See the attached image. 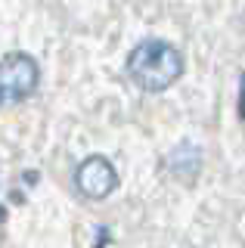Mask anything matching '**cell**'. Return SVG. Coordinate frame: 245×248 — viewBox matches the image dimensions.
Returning <instances> with one entry per match:
<instances>
[{
	"label": "cell",
	"instance_id": "obj_1",
	"mask_svg": "<svg viewBox=\"0 0 245 248\" xmlns=\"http://www.w3.org/2000/svg\"><path fill=\"white\" fill-rule=\"evenodd\" d=\"M127 75L134 84L146 93H162L183 75V56L174 44L168 41H143L137 44L127 56Z\"/></svg>",
	"mask_w": 245,
	"mask_h": 248
},
{
	"label": "cell",
	"instance_id": "obj_2",
	"mask_svg": "<svg viewBox=\"0 0 245 248\" xmlns=\"http://www.w3.org/2000/svg\"><path fill=\"white\" fill-rule=\"evenodd\" d=\"M37 81H41V68H37L34 56L28 53H10L0 59V84L10 99H25L31 96Z\"/></svg>",
	"mask_w": 245,
	"mask_h": 248
},
{
	"label": "cell",
	"instance_id": "obj_3",
	"mask_svg": "<svg viewBox=\"0 0 245 248\" xmlns=\"http://www.w3.org/2000/svg\"><path fill=\"white\" fill-rule=\"evenodd\" d=\"M75 183L87 199H106L118 186V170L112 168V161L106 155H90L75 170Z\"/></svg>",
	"mask_w": 245,
	"mask_h": 248
},
{
	"label": "cell",
	"instance_id": "obj_4",
	"mask_svg": "<svg viewBox=\"0 0 245 248\" xmlns=\"http://www.w3.org/2000/svg\"><path fill=\"white\" fill-rule=\"evenodd\" d=\"M239 118L245 121V75H242V90H239Z\"/></svg>",
	"mask_w": 245,
	"mask_h": 248
},
{
	"label": "cell",
	"instance_id": "obj_5",
	"mask_svg": "<svg viewBox=\"0 0 245 248\" xmlns=\"http://www.w3.org/2000/svg\"><path fill=\"white\" fill-rule=\"evenodd\" d=\"M3 220H6V208H0V227H3Z\"/></svg>",
	"mask_w": 245,
	"mask_h": 248
},
{
	"label": "cell",
	"instance_id": "obj_6",
	"mask_svg": "<svg viewBox=\"0 0 245 248\" xmlns=\"http://www.w3.org/2000/svg\"><path fill=\"white\" fill-rule=\"evenodd\" d=\"M3 96H6V93H3V84H0V103H3Z\"/></svg>",
	"mask_w": 245,
	"mask_h": 248
}]
</instances>
